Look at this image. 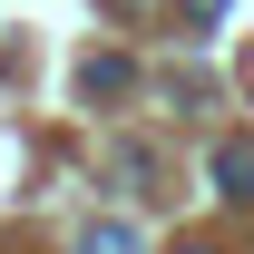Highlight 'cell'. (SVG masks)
Wrapping results in <instances>:
<instances>
[{
	"label": "cell",
	"instance_id": "277c9868",
	"mask_svg": "<svg viewBox=\"0 0 254 254\" xmlns=\"http://www.w3.org/2000/svg\"><path fill=\"white\" fill-rule=\"evenodd\" d=\"M176 254H215V245H176Z\"/></svg>",
	"mask_w": 254,
	"mask_h": 254
},
{
	"label": "cell",
	"instance_id": "3957f363",
	"mask_svg": "<svg viewBox=\"0 0 254 254\" xmlns=\"http://www.w3.org/2000/svg\"><path fill=\"white\" fill-rule=\"evenodd\" d=\"M186 20H225V0H186Z\"/></svg>",
	"mask_w": 254,
	"mask_h": 254
},
{
	"label": "cell",
	"instance_id": "7a4b0ae2",
	"mask_svg": "<svg viewBox=\"0 0 254 254\" xmlns=\"http://www.w3.org/2000/svg\"><path fill=\"white\" fill-rule=\"evenodd\" d=\"M88 254H137V235H127V225H98V235H88Z\"/></svg>",
	"mask_w": 254,
	"mask_h": 254
},
{
	"label": "cell",
	"instance_id": "6da1fadb",
	"mask_svg": "<svg viewBox=\"0 0 254 254\" xmlns=\"http://www.w3.org/2000/svg\"><path fill=\"white\" fill-rule=\"evenodd\" d=\"M215 195L225 205H254V137H225L215 147Z\"/></svg>",
	"mask_w": 254,
	"mask_h": 254
}]
</instances>
